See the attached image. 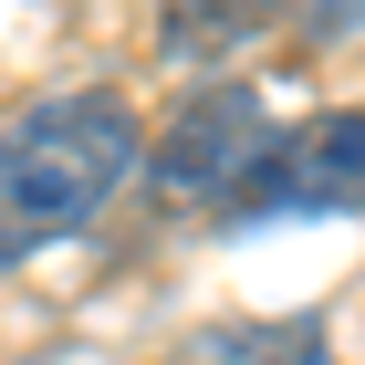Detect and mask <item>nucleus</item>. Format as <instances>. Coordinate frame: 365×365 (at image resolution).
I'll return each instance as SVG.
<instances>
[{"label":"nucleus","instance_id":"nucleus-1","mask_svg":"<svg viewBox=\"0 0 365 365\" xmlns=\"http://www.w3.org/2000/svg\"><path fill=\"white\" fill-rule=\"evenodd\" d=\"M146 178V125L115 94H53L0 125V272L105 220L115 188Z\"/></svg>","mask_w":365,"mask_h":365},{"label":"nucleus","instance_id":"nucleus-2","mask_svg":"<svg viewBox=\"0 0 365 365\" xmlns=\"http://www.w3.org/2000/svg\"><path fill=\"white\" fill-rule=\"evenodd\" d=\"M261 157H272L261 94L251 84H198L188 105H178V125L146 146V178H157V198H178V209H230V198L251 188Z\"/></svg>","mask_w":365,"mask_h":365},{"label":"nucleus","instance_id":"nucleus-3","mask_svg":"<svg viewBox=\"0 0 365 365\" xmlns=\"http://www.w3.org/2000/svg\"><path fill=\"white\" fill-rule=\"evenodd\" d=\"M324 209H365V105L303 115L292 136H272V157L251 168V188L220 220L251 230V220H324Z\"/></svg>","mask_w":365,"mask_h":365},{"label":"nucleus","instance_id":"nucleus-4","mask_svg":"<svg viewBox=\"0 0 365 365\" xmlns=\"http://www.w3.org/2000/svg\"><path fill=\"white\" fill-rule=\"evenodd\" d=\"M178 365H334L313 313H282V324H209L198 344H178Z\"/></svg>","mask_w":365,"mask_h":365},{"label":"nucleus","instance_id":"nucleus-5","mask_svg":"<svg viewBox=\"0 0 365 365\" xmlns=\"http://www.w3.org/2000/svg\"><path fill=\"white\" fill-rule=\"evenodd\" d=\"M365 21V0H313V31H355Z\"/></svg>","mask_w":365,"mask_h":365}]
</instances>
